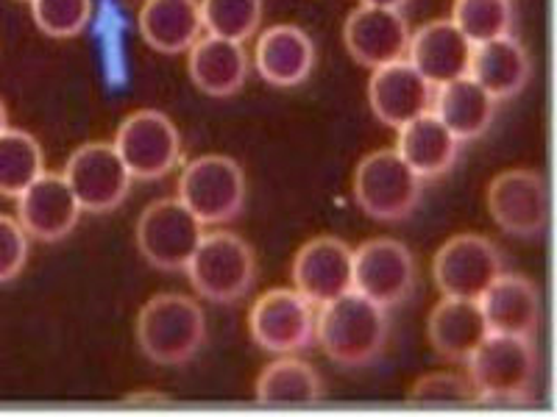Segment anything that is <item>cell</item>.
I'll list each match as a JSON object with an SVG mask.
<instances>
[{"instance_id":"obj_36","label":"cell","mask_w":557,"mask_h":417,"mask_svg":"<svg viewBox=\"0 0 557 417\" xmlns=\"http://www.w3.org/2000/svg\"><path fill=\"white\" fill-rule=\"evenodd\" d=\"M9 128V112H7V103L0 101V131H7Z\"/></svg>"},{"instance_id":"obj_4","label":"cell","mask_w":557,"mask_h":417,"mask_svg":"<svg viewBox=\"0 0 557 417\" xmlns=\"http://www.w3.org/2000/svg\"><path fill=\"white\" fill-rule=\"evenodd\" d=\"M184 270L201 298L212 304H235L257 281V253L235 231H209Z\"/></svg>"},{"instance_id":"obj_9","label":"cell","mask_w":557,"mask_h":417,"mask_svg":"<svg viewBox=\"0 0 557 417\" xmlns=\"http://www.w3.org/2000/svg\"><path fill=\"white\" fill-rule=\"evenodd\" d=\"M487 212L510 237L535 240L549 226V184L532 167H510L491 178L485 192Z\"/></svg>"},{"instance_id":"obj_15","label":"cell","mask_w":557,"mask_h":417,"mask_svg":"<svg viewBox=\"0 0 557 417\" xmlns=\"http://www.w3.org/2000/svg\"><path fill=\"white\" fill-rule=\"evenodd\" d=\"M343 42L348 56L368 70L407 59L410 48V26L401 9L357 7L343 23Z\"/></svg>"},{"instance_id":"obj_21","label":"cell","mask_w":557,"mask_h":417,"mask_svg":"<svg viewBox=\"0 0 557 417\" xmlns=\"http://www.w3.org/2000/svg\"><path fill=\"white\" fill-rule=\"evenodd\" d=\"M187 73L203 96L232 98L246 87L251 59L243 42L207 34L187 51Z\"/></svg>"},{"instance_id":"obj_20","label":"cell","mask_w":557,"mask_h":417,"mask_svg":"<svg viewBox=\"0 0 557 417\" xmlns=\"http://www.w3.org/2000/svg\"><path fill=\"white\" fill-rule=\"evenodd\" d=\"M253 64L271 87H301L315 70V45L305 28L278 23L260 34L253 48Z\"/></svg>"},{"instance_id":"obj_28","label":"cell","mask_w":557,"mask_h":417,"mask_svg":"<svg viewBox=\"0 0 557 417\" xmlns=\"http://www.w3.org/2000/svg\"><path fill=\"white\" fill-rule=\"evenodd\" d=\"M42 170L45 156L37 137L23 128L0 131V198H20Z\"/></svg>"},{"instance_id":"obj_3","label":"cell","mask_w":557,"mask_h":417,"mask_svg":"<svg viewBox=\"0 0 557 417\" xmlns=\"http://www.w3.org/2000/svg\"><path fill=\"white\" fill-rule=\"evenodd\" d=\"M469 379L482 404H521L539 379V354L527 337L491 334L469 356Z\"/></svg>"},{"instance_id":"obj_26","label":"cell","mask_w":557,"mask_h":417,"mask_svg":"<svg viewBox=\"0 0 557 417\" xmlns=\"http://www.w3.org/2000/svg\"><path fill=\"white\" fill-rule=\"evenodd\" d=\"M432 114L444 123L460 142L480 139L491 128L496 117V98L471 76L455 78L449 84L435 87L432 96Z\"/></svg>"},{"instance_id":"obj_33","label":"cell","mask_w":557,"mask_h":417,"mask_svg":"<svg viewBox=\"0 0 557 417\" xmlns=\"http://www.w3.org/2000/svg\"><path fill=\"white\" fill-rule=\"evenodd\" d=\"M28 262V235L17 217L0 215V285H9Z\"/></svg>"},{"instance_id":"obj_23","label":"cell","mask_w":557,"mask_h":417,"mask_svg":"<svg viewBox=\"0 0 557 417\" xmlns=\"http://www.w3.org/2000/svg\"><path fill=\"white\" fill-rule=\"evenodd\" d=\"M469 76L485 89L487 96H494L496 101H507V98L519 96L530 84V53L513 34L487 39V42L474 45Z\"/></svg>"},{"instance_id":"obj_10","label":"cell","mask_w":557,"mask_h":417,"mask_svg":"<svg viewBox=\"0 0 557 417\" xmlns=\"http://www.w3.org/2000/svg\"><path fill=\"white\" fill-rule=\"evenodd\" d=\"M248 331L265 354H298L315 342V306L301 292L276 287L253 301Z\"/></svg>"},{"instance_id":"obj_19","label":"cell","mask_w":557,"mask_h":417,"mask_svg":"<svg viewBox=\"0 0 557 417\" xmlns=\"http://www.w3.org/2000/svg\"><path fill=\"white\" fill-rule=\"evenodd\" d=\"M471 53H474V45L462 37L460 28L451 20H432L424 28H418L416 34H410L407 62L432 87H441V84L469 76Z\"/></svg>"},{"instance_id":"obj_29","label":"cell","mask_w":557,"mask_h":417,"mask_svg":"<svg viewBox=\"0 0 557 417\" xmlns=\"http://www.w3.org/2000/svg\"><path fill=\"white\" fill-rule=\"evenodd\" d=\"M203 31L248 42L262 26V0H198Z\"/></svg>"},{"instance_id":"obj_13","label":"cell","mask_w":557,"mask_h":417,"mask_svg":"<svg viewBox=\"0 0 557 417\" xmlns=\"http://www.w3.org/2000/svg\"><path fill=\"white\" fill-rule=\"evenodd\" d=\"M360 295L371 298L374 304L399 306L416 290V260L410 248L391 237L362 242L355 251V285Z\"/></svg>"},{"instance_id":"obj_5","label":"cell","mask_w":557,"mask_h":417,"mask_svg":"<svg viewBox=\"0 0 557 417\" xmlns=\"http://www.w3.org/2000/svg\"><path fill=\"white\" fill-rule=\"evenodd\" d=\"M424 181L412 173L396 148L366 153L355 170V201L371 220L401 223L421 203Z\"/></svg>"},{"instance_id":"obj_7","label":"cell","mask_w":557,"mask_h":417,"mask_svg":"<svg viewBox=\"0 0 557 417\" xmlns=\"http://www.w3.org/2000/svg\"><path fill=\"white\" fill-rule=\"evenodd\" d=\"M112 146L121 153L128 176L137 181L165 178L184 159L182 134L171 117L157 109H137L126 114Z\"/></svg>"},{"instance_id":"obj_31","label":"cell","mask_w":557,"mask_h":417,"mask_svg":"<svg viewBox=\"0 0 557 417\" xmlns=\"http://www.w3.org/2000/svg\"><path fill=\"white\" fill-rule=\"evenodd\" d=\"M39 31L53 39H73L92 20V0H32Z\"/></svg>"},{"instance_id":"obj_24","label":"cell","mask_w":557,"mask_h":417,"mask_svg":"<svg viewBox=\"0 0 557 417\" xmlns=\"http://www.w3.org/2000/svg\"><path fill=\"white\" fill-rule=\"evenodd\" d=\"M396 153L405 159L421 181H435L455 167L460 156V139L437 121L435 114H418L399 128Z\"/></svg>"},{"instance_id":"obj_27","label":"cell","mask_w":557,"mask_h":417,"mask_svg":"<svg viewBox=\"0 0 557 417\" xmlns=\"http://www.w3.org/2000/svg\"><path fill=\"white\" fill-rule=\"evenodd\" d=\"M326 384L310 362L296 354H282L257 376L253 399L260 404H315L323 399Z\"/></svg>"},{"instance_id":"obj_32","label":"cell","mask_w":557,"mask_h":417,"mask_svg":"<svg viewBox=\"0 0 557 417\" xmlns=\"http://www.w3.org/2000/svg\"><path fill=\"white\" fill-rule=\"evenodd\" d=\"M407 401L410 404H474L476 390L469 376L430 374L412 381Z\"/></svg>"},{"instance_id":"obj_17","label":"cell","mask_w":557,"mask_h":417,"mask_svg":"<svg viewBox=\"0 0 557 417\" xmlns=\"http://www.w3.org/2000/svg\"><path fill=\"white\" fill-rule=\"evenodd\" d=\"M435 87L407 59L382 64L368 81V103L376 121L387 128L407 126L418 114L432 112Z\"/></svg>"},{"instance_id":"obj_22","label":"cell","mask_w":557,"mask_h":417,"mask_svg":"<svg viewBox=\"0 0 557 417\" xmlns=\"http://www.w3.org/2000/svg\"><path fill=\"white\" fill-rule=\"evenodd\" d=\"M487 326L476 301L469 298L444 295L432 306L430 320H426V337L430 345L441 359L451 365H466L474 348L485 340Z\"/></svg>"},{"instance_id":"obj_12","label":"cell","mask_w":557,"mask_h":417,"mask_svg":"<svg viewBox=\"0 0 557 417\" xmlns=\"http://www.w3.org/2000/svg\"><path fill=\"white\" fill-rule=\"evenodd\" d=\"M62 176L70 190L76 192L82 212L89 215H107L121 206L134 181L112 142H87L76 148L70 153Z\"/></svg>"},{"instance_id":"obj_14","label":"cell","mask_w":557,"mask_h":417,"mask_svg":"<svg viewBox=\"0 0 557 417\" xmlns=\"http://www.w3.org/2000/svg\"><path fill=\"white\" fill-rule=\"evenodd\" d=\"M290 276L293 290L301 292L318 309L355 285V248L341 237H312L293 256Z\"/></svg>"},{"instance_id":"obj_34","label":"cell","mask_w":557,"mask_h":417,"mask_svg":"<svg viewBox=\"0 0 557 417\" xmlns=\"http://www.w3.org/2000/svg\"><path fill=\"white\" fill-rule=\"evenodd\" d=\"M126 404H134V406H157V404H171V401L162 395V392H134L132 399H126Z\"/></svg>"},{"instance_id":"obj_8","label":"cell","mask_w":557,"mask_h":417,"mask_svg":"<svg viewBox=\"0 0 557 417\" xmlns=\"http://www.w3.org/2000/svg\"><path fill=\"white\" fill-rule=\"evenodd\" d=\"M203 237V223L178 198H159L137 217L134 242L139 256L162 273L187 267Z\"/></svg>"},{"instance_id":"obj_30","label":"cell","mask_w":557,"mask_h":417,"mask_svg":"<svg viewBox=\"0 0 557 417\" xmlns=\"http://www.w3.org/2000/svg\"><path fill=\"white\" fill-rule=\"evenodd\" d=\"M451 23L471 45L505 37L513 28V3L510 0H455Z\"/></svg>"},{"instance_id":"obj_25","label":"cell","mask_w":557,"mask_h":417,"mask_svg":"<svg viewBox=\"0 0 557 417\" xmlns=\"http://www.w3.org/2000/svg\"><path fill=\"white\" fill-rule=\"evenodd\" d=\"M137 26L148 48L168 56L187 53L203 34L198 0H146Z\"/></svg>"},{"instance_id":"obj_18","label":"cell","mask_w":557,"mask_h":417,"mask_svg":"<svg viewBox=\"0 0 557 417\" xmlns=\"http://www.w3.org/2000/svg\"><path fill=\"white\" fill-rule=\"evenodd\" d=\"M480 309L491 334L532 337L539 334L544 304L539 287L519 273H502L494 285L480 295Z\"/></svg>"},{"instance_id":"obj_11","label":"cell","mask_w":557,"mask_h":417,"mask_svg":"<svg viewBox=\"0 0 557 417\" xmlns=\"http://www.w3.org/2000/svg\"><path fill=\"white\" fill-rule=\"evenodd\" d=\"M502 273V251L482 235H455L432 256L435 287L449 298L480 301Z\"/></svg>"},{"instance_id":"obj_35","label":"cell","mask_w":557,"mask_h":417,"mask_svg":"<svg viewBox=\"0 0 557 417\" xmlns=\"http://www.w3.org/2000/svg\"><path fill=\"white\" fill-rule=\"evenodd\" d=\"M362 3H368V7H385V9H401L407 7L410 0H362Z\"/></svg>"},{"instance_id":"obj_16","label":"cell","mask_w":557,"mask_h":417,"mask_svg":"<svg viewBox=\"0 0 557 417\" xmlns=\"http://www.w3.org/2000/svg\"><path fill=\"white\" fill-rule=\"evenodd\" d=\"M82 203L62 173H39L17 198V220L39 242H59L78 226Z\"/></svg>"},{"instance_id":"obj_1","label":"cell","mask_w":557,"mask_h":417,"mask_svg":"<svg viewBox=\"0 0 557 417\" xmlns=\"http://www.w3.org/2000/svg\"><path fill=\"white\" fill-rule=\"evenodd\" d=\"M387 337V309L357 290L343 292L315 312V342L343 367L374 365L385 354Z\"/></svg>"},{"instance_id":"obj_6","label":"cell","mask_w":557,"mask_h":417,"mask_svg":"<svg viewBox=\"0 0 557 417\" xmlns=\"http://www.w3.org/2000/svg\"><path fill=\"white\" fill-rule=\"evenodd\" d=\"M176 198L203 226H223L246 206V173L232 156L207 153L184 165Z\"/></svg>"},{"instance_id":"obj_2","label":"cell","mask_w":557,"mask_h":417,"mask_svg":"<svg viewBox=\"0 0 557 417\" xmlns=\"http://www.w3.org/2000/svg\"><path fill=\"white\" fill-rule=\"evenodd\" d=\"M134 334L153 365H187L207 342V315L196 298L159 292L139 309Z\"/></svg>"}]
</instances>
